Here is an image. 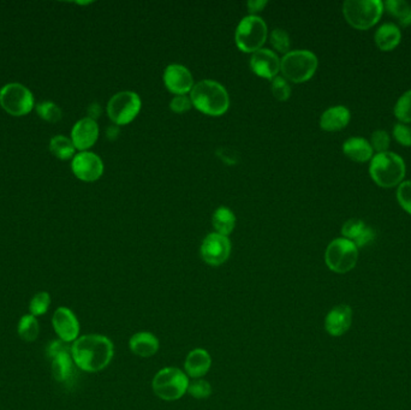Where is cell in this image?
I'll return each mask as SVG.
<instances>
[{
  "label": "cell",
  "mask_w": 411,
  "mask_h": 410,
  "mask_svg": "<svg viewBox=\"0 0 411 410\" xmlns=\"http://www.w3.org/2000/svg\"><path fill=\"white\" fill-rule=\"evenodd\" d=\"M211 364L212 359L208 352L204 349H194L185 359V374L194 379H201L207 374Z\"/></svg>",
  "instance_id": "cell-18"
},
{
  "label": "cell",
  "mask_w": 411,
  "mask_h": 410,
  "mask_svg": "<svg viewBox=\"0 0 411 410\" xmlns=\"http://www.w3.org/2000/svg\"><path fill=\"white\" fill-rule=\"evenodd\" d=\"M267 39V26L259 16L250 15L239 22L236 29L234 41L239 50L246 53H254L261 50Z\"/></svg>",
  "instance_id": "cell-7"
},
{
  "label": "cell",
  "mask_w": 411,
  "mask_h": 410,
  "mask_svg": "<svg viewBox=\"0 0 411 410\" xmlns=\"http://www.w3.org/2000/svg\"><path fill=\"white\" fill-rule=\"evenodd\" d=\"M384 8L388 14L395 16L402 26H410L411 3L407 0H387L384 3Z\"/></svg>",
  "instance_id": "cell-25"
},
{
  "label": "cell",
  "mask_w": 411,
  "mask_h": 410,
  "mask_svg": "<svg viewBox=\"0 0 411 410\" xmlns=\"http://www.w3.org/2000/svg\"><path fill=\"white\" fill-rule=\"evenodd\" d=\"M393 112L400 123H411V89L400 95L395 105Z\"/></svg>",
  "instance_id": "cell-28"
},
{
  "label": "cell",
  "mask_w": 411,
  "mask_h": 410,
  "mask_svg": "<svg viewBox=\"0 0 411 410\" xmlns=\"http://www.w3.org/2000/svg\"><path fill=\"white\" fill-rule=\"evenodd\" d=\"M129 347L135 355L140 357H150L158 352L159 340L153 333L141 331L131 337Z\"/></svg>",
  "instance_id": "cell-22"
},
{
  "label": "cell",
  "mask_w": 411,
  "mask_h": 410,
  "mask_svg": "<svg viewBox=\"0 0 411 410\" xmlns=\"http://www.w3.org/2000/svg\"><path fill=\"white\" fill-rule=\"evenodd\" d=\"M374 238H375V231L367 225L365 230H363V233L358 236V240L355 241L354 243L356 244V247L358 248L365 247V246L370 243V242H373Z\"/></svg>",
  "instance_id": "cell-40"
},
{
  "label": "cell",
  "mask_w": 411,
  "mask_h": 410,
  "mask_svg": "<svg viewBox=\"0 0 411 410\" xmlns=\"http://www.w3.org/2000/svg\"><path fill=\"white\" fill-rule=\"evenodd\" d=\"M369 144L373 148V151L377 153H383V152H387L391 144V136L386 130H375V132L370 136Z\"/></svg>",
  "instance_id": "cell-33"
},
{
  "label": "cell",
  "mask_w": 411,
  "mask_h": 410,
  "mask_svg": "<svg viewBox=\"0 0 411 410\" xmlns=\"http://www.w3.org/2000/svg\"><path fill=\"white\" fill-rule=\"evenodd\" d=\"M51 298L48 293L41 291L35 295L34 298H31V303H29V312L31 315L34 317H40L46 313L48 308H50Z\"/></svg>",
  "instance_id": "cell-30"
},
{
  "label": "cell",
  "mask_w": 411,
  "mask_h": 410,
  "mask_svg": "<svg viewBox=\"0 0 411 410\" xmlns=\"http://www.w3.org/2000/svg\"><path fill=\"white\" fill-rule=\"evenodd\" d=\"M397 200L400 207L411 216V181H403L397 188Z\"/></svg>",
  "instance_id": "cell-36"
},
{
  "label": "cell",
  "mask_w": 411,
  "mask_h": 410,
  "mask_svg": "<svg viewBox=\"0 0 411 410\" xmlns=\"http://www.w3.org/2000/svg\"><path fill=\"white\" fill-rule=\"evenodd\" d=\"M318 64V57L311 51H291L281 59V71L288 81L302 83L314 76Z\"/></svg>",
  "instance_id": "cell-5"
},
{
  "label": "cell",
  "mask_w": 411,
  "mask_h": 410,
  "mask_svg": "<svg viewBox=\"0 0 411 410\" xmlns=\"http://www.w3.org/2000/svg\"><path fill=\"white\" fill-rule=\"evenodd\" d=\"M68 350H71V347H69V343L66 342H63L62 340H58V341L51 342L48 347H47V355L51 359H53L58 354H61L63 352H68Z\"/></svg>",
  "instance_id": "cell-39"
},
{
  "label": "cell",
  "mask_w": 411,
  "mask_h": 410,
  "mask_svg": "<svg viewBox=\"0 0 411 410\" xmlns=\"http://www.w3.org/2000/svg\"><path fill=\"white\" fill-rule=\"evenodd\" d=\"M106 135H108V139L113 140L117 139L118 136H120V128H118V125H111V127H108V130H106Z\"/></svg>",
  "instance_id": "cell-43"
},
{
  "label": "cell",
  "mask_w": 411,
  "mask_h": 410,
  "mask_svg": "<svg viewBox=\"0 0 411 410\" xmlns=\"http://www.w3.org/2000/svg\"><path fill=\"white\" fill-rule=\"evenodd\" d=\"M71 169L73 174L83 182H95L103 176L104 164L100 157L92 152H81L73 157Z\"/></svg>",
  "instance_id": "cell-12"
},
{
  "label": "cell",
  "mask_w": 411,
  "mask_h": 410,
  "mask_svg": "<svg viewBox=\"0 0 411 410\" xmlns=\"http://www.w3.org/2000/svg\"><path fill=\"white\" fill-rule=\"evenodd\" d=\"M17 332L22 341L31 343L34 342L38 336V320L35 319L34 315L27 314L21 317L17 327Z\"/></svg>",
  "instance_id": "cell-27"
},
{
  "label": "cell",
  "mask_w": 411,
  "mask_h": 410,
  "mask_svg": "<svg viewBox=\"0 0 411 410\" xmlns=\"http://www.w3.org/2000/svg\"><path fill=\"white\" fill-rule=\"evenodd\" d=\"M101 115V107L100 105L98 102H94V104L89 105L88 107V118H92V120H95L98 117Z\"/></svg>",
  "instance_id": "cell-42"
},
{
  "label": "cell",
  "mask_w": 411,
  "mask_h": 410,
  "mask_svg": "<svg viewBox=\"0 0 411 410\" xmlns=\"http://www.w3.org/2000/svg\"><path fill=\"white\" fill-rule=\"evenodd\" d=\"M164 83L171 93L185 95L194 87V78L185 66L171 64L164 71Z\"/></svg>",
  "instance_id": "cell-14"
},
{
  "label": "cell",
  "mask_w": 411,
  "mask_h": 410,
  "mask_svg": "<svg viewBox=\"0 0 411 410\" xmlns=\"http://www.w3.org/2000/svg\"><path fill=\"white\" fill-rule=\"evenodd\" d=\"M269 41L276 50L279 51L281 53H288L290 50V36L284 29H274L269 35Z\"/></svg>",
  "instance_id": "cell-32"
},
{
  "label": "cell",
  "mask_w": 411,
  "mask_h": 410,
  "mask_svg": "<svg viewBox=\"0 0 411 410\" xmlns=\"http://www.w3.org/2000/svg\"><path fill=\"white\" fill-rule=\"evenodd\" d=\"M358 259V248L356 244L344 237L332 241L325 253L327 267L335 273L351 271L356 266Z\"/></svg>",
  "instance_id": "cell-8"
},
{
  "label": "cell",
  "mask_w": 411,
  "mask_h": 410,
  "mask_svg": "<svg viewBox=\"0 0 411 410\" xmlns=\"http://www.w3.org/2000/svg\"><path fill=\"white\" fill-rule=\"evenodd\" d=\"M98 137H99L98 123L88 117L78 120L71 130V141L78 151L85 152L88 148L93 147Z\"/></svg>",
  "instance_id": "cell-16"
},
{
  "label": "cell",
  "mask_w": 411,
  "mask_h": 410,
  "mask_svg": "<svg viewBox=\"0 0 411 410\" xmlns=\"http://www.w3.org/2000/svg\"><path fill=\"white\" fill-rule=\"evenodd\" d=\"M0 105L11 116H26L34 109V97L24 85L9 83L0 89Z\"/></svg>",
  "instance_id": "cell-9"
},
{
  "label": "cell",
  "mask_w": 411,
  "mask_h": 410,
  "mask_svg": "<svg viewBox=\"0 0 411 410\" xmlns=\"http://www.w3.org/2000/svg\"><path fill=\"white\" fill-rule=\"evenodd\" d=\"M405 162L395 152L377 153L370 160L369 174L381 188L400 186L405 177Z\"/></svg>",
  "instance_id": "cell-3"
},
{
  "label": "cell",
  "mask_w": 411,
  "mask_h": 410,
  "mask_svg": "<svg viewBox=\"0 0 411 410\" xmlns=\"http://www.w3.org/2000/svg\"><path fill=\"white\" fill-rule=\"evenodd\" d=\"M75 149L76 148L73 146V141L66 136H54L53 139L51 140V153L61 160H68V159L73 158L75 155Z\"/></svg>",
  "instance_id": "cell-26"
},
{
  "label": "cell",
  "mask_w": 411,
  "mask_h": 410,
  "mask_svg": "<svg viewBox=\"0 0 411 410\" xmlns=\"http://www.w3.org/2000/svg\"><path fill=\"white\" fill-rule=\"evenodd\" d=\"M351 113L349 109L342 105L332 106L323 113L320 118V127L325 132H338L349 124Z\"/></svg>",
  "instance_id": "cell-19"
},
{
  "label": "cell",
  "mask_w": 411,
  "mask_h": 410,
  "mask_svg": "<svg viewBox=\"0 0 411 410\" xmlns=\"http://www.w3.org/2000/svg\"><path fill=\"white\" fill-rule=\"evenodd\" d=\"M365 226H367V225H365V221H362V219L351 218L349 221H346L342 226L343 237L355 242V241L358 240V236L363 233Z\"/></svg>",
  "instance_id": "cell-31"
},
{
  "label": "cell",
  "mask_w": 411,
  "mask_h": 410,
  "mask_svg": "<svg viewBox=\"0 0 411 410\" xmlns=\"http://www.w3.org/2000/svg\"><path fill=\"white\" fill-rule=\"evenodd\" d=\"M271 90H272L274 98L279 101L288 100L290 94H291L290 85L286 81V78H283V76L273 78L272 83H271Z\"/></svg>",
  "instance_id": "cell-35"
},
{
  "label": "cell",
  "mask_w": 411,
  "mask_h": 410,
  "mask_svg": "<svg viewBox=\"0 0 411 410\" xmlns=\"http://www.w3.org/2000/svg\"><path fill=\"white\" fill-rule=\"evenodd\" d=\"M353 322V310L348 305H339L331 310L325 319V329L331 336L339 337L350 329Z\"/></svg>",
  "instance_id": "cell-17"
},
{
  "label": "cell",
  "mask_w": 411,
  "mask_h": 410,
  "mask_svg": "<svg viewBox=\"0 0 411 410\" xmlns=\"http://www.w3.org/2000/svg\"><path fill=\"white\" fill-rule=\"evenodd\" d=\"M76 366L71 356V350L63 352L58 354L56 357L52 359V374L54 379L58 383L70 384L75 377V367Z\"/></svg>",
  "instance_id": "cell-21"
},
{
  "label": "cell",
  "mask_w": 411,
  "mask_h": 410,
  "mask_svg": "<svg viewBox=\"0 0 411 410\" xmlns=\"http://www.w3.org/2000/svg\"><path fill=\"white\" fill-rule=\"evenodd\" d=\"M54 331L63 342L71 343L76 341L80 333V322L73 310L66 307H59L52 317Z\"/></svg>",
  "instance_id": "cell-13"
},
{
  "label": "cell",
  "mask_w": 411,
  "mask_h": 410,
  "mask_svg": "<svg viewBox=\"0 0 411 410\" xmlns=\"http://www.w3.org/2000/svg\"><path fill=\"white\" fill-rule=\"evenodd\" d=\"M374 41L381 51H392L402 41V31L397 24L392 22L381 24L374 34Z\"/></svg>",
  "instance_id": "cell-23"
},
{
  "label": "cell",
  "mask_w": 411,
  "mask_h": 410,
  "mask_svg": "<svg viewBox=\"0 0 411 410\" xmlns=\"http://www.w3.org/2000/svg\"><path fill=\"white\" fill-rule=\"evenodd\" d=\"M190 99L192 106L208 116H222L230 106V98L225 87L211 80L194 85Z\"/></svg>",
  "instance_id": "cell-2"
},
{
  "label": "cell",
  "mask_w": 411,
  "mask_h": 410,
  "mask_svg": "<svg viewBox=\"0 0 411 410\" xmlns=\"http://www.w3.org/2000/svg\"><path fill=\"white\" fill-rule=\"evenodd\" d=\"M212 224L217 230V233L227 237L234 231V226H236V217L230 209L219 207L213 213Z\"/></svg>",
  "instance_id": "cell-24"
},
{
  "label": "cell",
  "mask_w": 411,
  "mask_h": 410,
  "mask_svg": "<svg viewBox=\"0 0 411 410\" xmlns=\"http://www.w3.org/2000/svg\"><path fill=\"white\" fill-rule=\"evenodd\" d=\"M384 9L381 0H346L343 4V15L351 27L367 31L380 21Z\"/></svg>",
  "instance_id": "cell-4"
},
{
  "label": "cell",
  "mask_w": 411,
  "mask_h": 410,
  "mask_svg": "<svg viewBox=\"0 0 411 410\" xmlns=\"http://www.w3.org/2000/svg\"><path fill=\"white\" fill-rule=\"evenodd\" d=\"M250 68L260 78L272 81L281 71V61L273 51L261 48L251 56Z\"/></svg>",
  "instance_id": "cell-15"
},
{
  "label": "cell",
  "mask_w": 411,
  "mask_h": 410,
  "mask_svg": "<svg viewBox=\"0 0 411 410\" xmlns=\"http://www.w3.org/2000/svg\"><path fill=\"white\" fill-rule=\"evenodd\" d=\"M231 253V242L229 237L220 233H209L201 244V258L211 266L223 265Z\"/></svg>",
  "instance_id": "cell-11"
},
{
  "label": "cell",
  "mask_w": 411,
  "mask_h": 410,
  "mask_svg": "<svg viewBox=\"0 0 411 410\" xmlns=\"http://www.w3.org/2000/svg\"><path fill=\"white\" fill-rule=\"evenodd\" d=\"M141 99L134 92H120L113 95L108 104V115L115 125H127L139 115Z\"/></svg>",
  "instance_id": "cell-10"
},
{
  "label": "cell",
  "mask_w": 411,
  "mask_h": 410,
  "mask_svg": "<svg viewBox=\"0 0 411 410\" xmlns=\"http://www.w3.org/2000/svg\"><path fill=\"white\" fill-rule=\"evenodd\" d=\"M152 387L154 394L162 401H177L188 391V376L178 368H162L154 376Z\"/></svg>",
  "instance_id": "cell-6"
},
{
  "label": "cell",
  "mask_w": 411,
  "mask_h": 410,
  "mask_svg": "<svg viewBox=\"0 0 411 410\" xmlns=\"http://www.w3.org/2000/svg\"><path fill=\"white\" fill-rule=\"evenodd\" d=\"M343 152L348 158L356 163H365L372 160L374 155L373 148L368 140L363 137H350L343 144Z\"/></svg>",
  "instance_id": "cell-20"
},
{
  "label": "cell",
  "mask_w": 411,
  "mask_h": 410,
  "mask_svg": "<svg viewBox=\"0 0 411 410\" xmlns=\"http://www.w3.org/2000/svg\"><path fill=\"white\" fill-rule=\"evenodd\" d=\"M36 112L48 123H57L63 117L62 110L51 101H43L36 105Z\"/></svg>",
  "instance_id": "cell-29"
},
{
  "label": "cell",
  "mask_w": 411,
  "mask_h": 410,
  "mask_svg": "<svg viewBox=\"0 0 411 410\" xmlns=\"http://www.w3.org/2000/svg\"><path fill=\"white\" fill-rule=\"evenodd\" d=\"M266 5H267L266 0H250L248 3V9L250 12H259L264 10Z\"/></svg>",
  "instance_id": "cell-41"
},
{
  "label": "cell",
  "mask_w": 411,
  "mask_h": 410,
  "mask_svg": "<svg viewBox=\"0 0 411 410\" xmlns=\"http://www.w3.org/2000/svg\"><path fill=\"white\" fill-rule=\"evenodd\" d=\"M393 137L396 139L398 144L405 147H410L411 146V128L403 123L395 124L392 129Z\"/></svg>",
  "instance_id": "cell-37"
},
{
  "label": "cell",
  "mask_w": 411,
  "mask_h": 410,
  "mask_svg": "<svg viewBox=\"0 0 411 410\" xmlns=\"http://www.w3.org/2000/svg\"><path fill=\"white\" fill-rule=\"evenodd\" d=\"M187 392H188L189 395L192 396L194 399H208L212 394L211 384L204 379L192 380V383L189 382L188 391Z\"/></svg>",
  "instance_id": "cell-34"
},
{
  "label": "cell",
  "mask_w": 411,
  "mask_h": 410,
  "mask_svg": "<svg viewBox=\"0 0 411 410\" xmlns=\"http://www.w3.org/2000/svg\"><path fill=\"white\" fill-rule=\"evenodd\" d=\"M192 102L190 98L187 95H176L173 98L170 109L172 110L175 113H184L192 109Z\"/></svg>",
  "instance_id": "cell-38"
},
{
  "label": "cell",
  "mask_w": 411,
  "mask_h": 410,
  "mask_svg": "<svg viewBox=\"0 0 411 410\" xmlns=\"http://www.w3.org/2000/svg\"><path fill=\"white\" fill-rule=\"evenodd\" d=\"M113 352L112 342L101 335H85L77 338L71 345L73 362L80 369L89 373H96L108 367Z\"/></svg>",
  "instance_id": "cell-1"
}]
</instances>
